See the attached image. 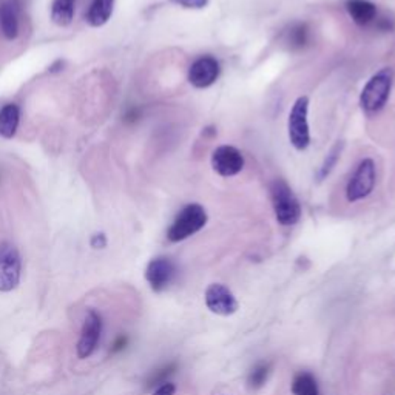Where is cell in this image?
Here are the masks:
<instances>
[{
    "label": "cell",
    "mask_w": 395,
    "mask_h": 395,
    "mask_svg": "<svg viewBox=\"0 0 395 395\" xmlns=\"http://www.w3.org/2000/svg\"><path fill=\"white\" fill-rule=\"evenodd\" d=\"M392 79V70L383 68L367 80L360 94V105L366 114L374 116L384 109L391 94Z\"/></svg>",
    "instance_id": "obj_1"
},
{
    "label": "cell",
    "mask_w": 395,
    "mask_h": 395,
    "mask_svg": "<svg viewBox=\"0 0 395 395\" xmlns=\"http://www.w3.org/2000/svg\"><path fill=\"white\" fill-rule=\"evenodd\" d=\"M207 212L200 204H188L176 215L172 226L167 230V238L172 242L184 241L204 229L207 224Z\"/></svg>",
    "instance_id": "obj_2"
},
{
    "label": "cell",
    "mask_w": 395,
    "mask_h": 395,
    "mask_svg": "<svg viewBox=\"0 0 395 395\" xmlns=\"http://www.w3.org/2000/svg\"><path fill=\"white\" fill-rule=\"evenodd\" d=\"M271 196L276 221L281 226H293V224L300 221L301 205L293 195L292 188L283 179H276V181L272 183Z\"/></svg>",
    "instance_id": "obj_3"
},
{
    "label": "cell",
    "mask_w": 395,
    "mask_h": 395,
    "mask_svg": "<svg viewBox=\"0 0 395 395\" xmlns=\"http://www.w3.org/2000/svg\"><path fill=\"white\" fill-rule=\"evenodd\" d=\"M309 99L301 96L296 99L289 113L287 121V131H289V141L296 150H306L310 144V130H309Z\"/></svg>",
    "instance_id": "obj_4"
},
{
    "label": "cell",
    "mask_w": 395,
    "mask_h": 395,
    "mask_svg": "<svg viewBox=\"0 0 395 395\" xmlns=\"http://www.w3.org/2000/svg\"><path fill=\"white\" fill-rule=\"evenodd\" d=\"M21 254L8 241L0 242V292H11L21 283Z\"/></svg>",
    "instance_id": "obj_5"
},
{
    "label": "cell",
    "mask_w": 395,
    "mask_h": 395,
    "mask_svg": "<svg viewBox=\"0 0 395 395\" xmlns=\"http://www.w3.org/2000/svg\"><path fill=\"white\" fill-rule=\"evenodd\" d=\"M377 183V168L372 159L366 158L358 164L354 175L346 187V198L349 202L362 201L369 196Z\"/></svg>",
    "instance_id": "obj_6"
},
{
    "label": "cell",
    "mask_w": 395,
    "mask_h": 395,
    "mask_svg": "<svg viewBox=\"0 0 395 395\" xmlns=\"http://www.w3.org/2000/svg\"><path fill=\"white\" fill-rule=\"evenodd\" d=\"M102 335V317L101 313L94 309H90L84 320L82 330H80V338L77 341V355L79 358L92 357L96 347L101 341Z\"/></svg>",
    "instance_id": "obj_7"
},
{
    "label": "cell",
    "mask_w": 395,
    "mask_h": 395,
    "mask_svg": "<svg viewBox=\"0 0 395 395\" xmlns=\"http://www.w3.org/2000/svg\"><path fill=\"white\" fill-rule=\"evenodd\" d=\"M205 306L209 308L210 312L217 313L221 317H229L233 315L238 310V301L235 295L232 293L229 287L224 284L215 283L210 284L205 291Z\"/></svg>",
    "instance_id": "obj_8"
},
{
    "label": "cell",
    "mask_w": 395,
    "mask_h": 395,
    "mask_svg": "<svg viewBox=\"0 0 395 395\" xmlns=\"http://www.w3.org/2000/svg\"><path fill=\"white\" fill-rule=\"evenodd\" d=\"M176 276V264L167 256H159L151 259L146 271V280L151 291L163 292L172 284Z\"/></svg>",
    "instance_id": "obj_9"
},
{
    "label": "cell",
    "mask_w": 395,
    "mask_h": 395,
    "mask_svg": "<svg viewBox=\"0 0 395 395\" xmlns=\"http://www.w3.org/2000/svg\"><path fill=\"white\" fill-rule=\"evenodd\" d=\"M221 75L220 62L213 56H202L196 59L188 70V82L195 88H209L217 82Z\"/></svg>",
    "instance_id": "obj_10"
},
{
    "label": "cell",
    "mask_w": 395,
    "mask_h": 395,
    "mask_svg": "<svg viewBox=\"0 0 395 395\" xmlns=\"http://www.w3.org/2000/svg\"><path fill=\"white\" fill-rule=\"evenodd\" d=\"M212 167L220 176L232 178L244 168V158H242L238 148L232 146H221L213 151Z\"/></svg>",
    "instance_id": "obj_11"
},
{
    "label": "cell",
    "mask_w": 395,
    "mask_h": 395,
    "mask_svg": "<svg viewBox=\"0 0 395 395\" xmlns=\"http://www.w3.org/2000/svg\"><path fill=\"white\" fill-rule=\"evenodd\" d=\"M19 0H4L0 5V30L8 40H14L19 36Z\"/></svg>",
    "instance_id": "obj_12"
},
{
    "label": "cell",
    "mask_w": 395,
    "mask_h": 395,
    "mask_svg": "<svg viewBox=\"0 0 395 395\" xmlns=\"http://www.w3.org/2000/svg\"><path fill=\"white\" fill-rule=\"evenodd\" d=\"M346 10L352 21L360 26H366L377 21V6L369 0H347Z\"/></svg>",
    "instance_id": "obj_13"
},
{
    "label": "cell",
    "mask_w": 395,
    "mask_h": 395,
    "mask_svg": "<svg viewBox=\"0 0 395 395\" xmlns=\"http://www.w3.org/2000/svg\"><path fill=\"white\" fill-rule=\"evenodd\" d=\"M21 122V109L16 104H6L0 109V136L11 139Z\"/></svg>",
    "instance_id": "obj_14"
},
{
    "label": "cell",
    "mask_w": 395,
    "mask_h": 395,
    "mask_svg": "<svg viewBox=\"0 0 395 395\" xmlns=\"http://www.w3.org/2000/svg\"><path fill=\"white\" fill-rule=\"evenodd\" d=\"M113 8L114 0H92V5H90L87 13V22L99 28V26H102L110 21Z\"/></svg>",
    "instance_id": "obj_15"
},
{
    "label": "cell",
    "mask_w": 395,
    "mask_h": 395,
    "mask_svg": "<svg viewBox=\"0 0 395 395\" xmlns=\"http://www.w3.org/2000/svg\"><path fill=\"white\" fill-rule=\"evenodd\" d=\"M76 0H53L51 19L59 26H67L75 17Z\"/></svg>",
    "instance_id": "obj_16"
},
{
    "label": "cell",
    "mask_w": 395,
    "mask_h": 395,
    "mask_svg": "<svg viewBox=\"0 0 395 395\" xmlns=\"http://www.w3.org/2000/svg\"><path fill=\"white\" fill-rule=\"evenodd\" d=\"M293 395H320L318 383L310 372H300L292 382Z\"/></svg>",
    "instance_id": "obj_17"
},
{
    "label": "cell",
    "mask_w": 395,
    "mask_h": 395,
    "mask_svg": "<svg viewBox=\"0 0 395 395\" xmlns=\"http://www.w3.org/2000/svg\"><path fill=\"white\" fill-rule=\"evenodd\" d=\"M309 28L306 23H296L291 26V30L287 31L286 42L289 43L292 50H301L309 43Z\"/></svg>",
    "instance_id": "obj_18"
},
{
    "label": "cell",
    "mask_w": 395,
    "mask_h": 395,
    "mask_svg": "<svg viewBox=\"0 0 395 395\" xmlns=\"http://www.w3.org/2000/svg\"><path fill=\"white\" fill-rule=\"evenodd\" d=\"M269 374H271V364L269 363H258L256 366H254V369L249 372L247 377V384L250 389H259L263 388L266 384Z\"/></svg>",
    "instance_id": "obj_19"
},
{
    "label": "cell",
    "mask_w": 395,
    "mask_h": 395,
    "mask_svg": "<svg viewBox=\"0 0 395 395\" xmlns=\"http://www.w3.org/2000/svg\"><path fill=\"white\" fill-rule=\"evenodd\" d=\"M176 369H178L176 363H168L163 367H159V369H156L153 374H151L150 379L147 380V389L158 388V386L167 383L170 377L176 372Z\"/></svg>",
    "instance_id": "obj_20"
},
{
    "label": "cell",
    "mask_w": 395,
    "mask_h": 395,
    "mask_svg": "<svg viewBox=\"0 0 395 395\" xmlns=\"http://www.w3.org/2000/svg\"><path fill=\"white\" fill-rule=\"evenodd\" d=\"M341 150H343V144H340V142L337 144L335 147H332V150L329 151V155L325 159V163H323V166L320 167V172H318L320 179H325L332 172V170H334V167L337 166L338 159H340Z\"/></svg>",
    "instance_id": "obj_21"
},
{
    "label": "cell",
    "mask_w": 395,
    "mask_h": 395,
    "mask_svg": "<svg viewBox=\"0 0 395 395\" xmlns=\"http://www.w3.org/2000/svg\"><path fill=\"white\" fill-rule=\"evenodd\" d=\"M172 2L188 10H202L209 5V0H172Z\"/></svg>",
    "instance_id": "obj_22"
},
{
    "label": "cell",
    "mask_w": 395,
    "mask_h": 395,
    "mask_svg": "<svg viewBox=\"0 0 395 395\" xmlns=\"http://www.w3.org/2000/svg\"><path fill=\"white\" fill-rule=\"evenodd\" d=\"M129 337L127 335H119L118 338H116L114 341H113V345H112V349H110V354L112 355H116V354H119V352H122L125 347L129 346Z\"/></svg>",
    "instance_id": "obj_23"
},
{
    "label": "cell",
    "mask_w": 395,
    "mask_h": 395,
    "mask_svg": "<svg viewBox=\"0 0 395 395\" xmlns=\"http://www.w3.org/2000/svg\"><path fill=\"white\" fill-rule=\"evenodd\" d=\"M176 394V386L173 383H164V384H161L158 386V388L155 389V392L151 394V395H175Z\"/></svg>",
    "instance_id": "obj_24"
},
{
    "label": "cell",
    "mask_w": 395,
    "mask_h": 395,
    "mask_svg": "<svg viewBox=\"0 0 395 395\" xmlns=\"http://www.w3.org/2000/svg\"><path fill=\"white\" fill-rule=\"evenodd\" d=\"M107 246V237L104 233H96L92 238V247L94 249H104Z\"/></svg>",
    "instance_id": "obj_25"
},
{
    "label": "cell",
    "mask_w": 395,
    "mask_h": 395,
    "mask_svg": "<svg viewBox=\"0 0 395 395\" xmlns=\"http://www.w3.org/2000/svg\"><path fill=\"white\" fill-rule=\"evenodd\" d=\"M138 116H139V110L133 109L127 116H125V119H127V121H136Z\"/></svg>",
    "instance_id": "obj_26"
},
{
    "label": "cell",
    "mask_w": 395,
    "mask_h": 395,
    "mask_svg": "<svg viewBox=\"0 0 395 395\" xmlns=\"http://www.w3.org/2000/svg\"><path fill=\"white\" fill-rule=\"evenodd\" d=\"M62 67H64V62L58 60L56 64H53V65L50 67V71H51V73H56V71H60V70H62Z\"/></svg>",
    "instance_id": "obj_27"
}]
</instances>
